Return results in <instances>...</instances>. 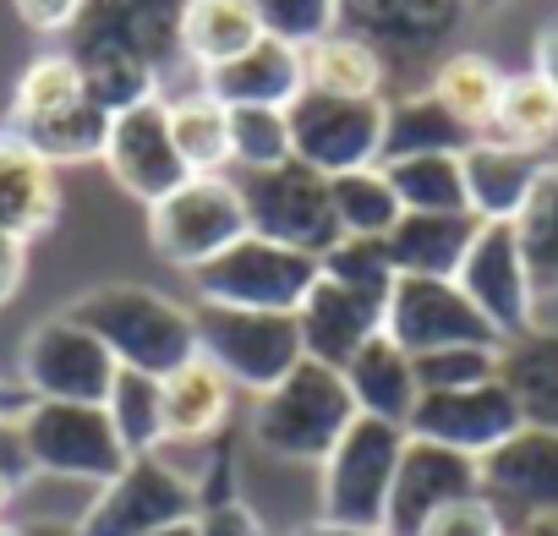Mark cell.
I'll use <instances>...</instances> for the list:
<instances>
[{"label":"cell","instance_id":"obj_1","mask_svg":"<svg viewBox=\"0 0 558 536\" xmlns=\"http://www.w3.org/2000/svg\"><path fill=\"white\" fill-rule=\"evenodd\" d=\"M66 318L83 324L88 334H99L121 367L148 373V378H170L175 367H186L197 356V313L181 307L175 296L132 285V280L77 296L66 307Z\"/></svg>","mask_w":558,"mask_h":536},{"label":"cell","instance_id":"obj_2","mask_svg":"<svg viewBox=\"0 0 558 536\" xmlns=\"http://www.w3.org/2000/svg\"><path fill=\"white\" fill-rule=\"evenodd\" d=\"M351 422H356V400H351L345 378L324 362H302L286 383H274L268 394L252 400L246 438L274 460L324 465Z\"/></svg>","mask_w":558,"mask_h":536},{"label":"cell","instance_id":"obj_3","mask_svg":"<svg viewBox=\"0 0 558 536\" xmlns=\"http://www.w3.org/2000/svg\"><path fill=\"white\" fill-rule=\"evenodd\" d=\"M197 313V356L214 362L230 389H246L252 400L268 394L274 383H286L307 351L296 313H241V307H192Z\"/></svg>","mask_w":558,"mask_h":536},{"label":"cell","instance_id":"obj_4","mask_svg":"<svg viewBox=\"0 0 558 536\" xmlns=\"http://www.w3.org/2000/svg\"><path fill=\"white\" fill-rule=\"evenodd\" d=\"M400 454H405V427L378 422V416H356L345 427V438L335 443V454L318 465L324 471V487H318L324 514L318 520L356 525V531H384Z\"/></svg>","mask_w":558,"mask_h":536},{"label":"cell","instance_id":"obj_5","mask_svg":"<svg viewBox=\"0 0 558 536\" xmlns=\"http://www.w3.org/2000/svg\"><path fill=\"white\" fill-rule=\"evenodd\" d=\"M197 302L203 307H241V313H296L307 291L318 285V257L279 246L263 235H241L225 246L214 263H203L197 275Z\"/></svg>","mask_w":558,"mask_h":536},{"label":"cell","instance_id":"obj_6","mask_svg":"<svg viewBox=\"0 0 558 536\" xmlns=\"http://www.w3.org/2000/svg\"><path fill=\"white\" fill-rule=\"evenodd\" d=\"M252 235L246 203L235 175H186L165 203L148 208V241L165 263L197 275L203 263H214L225 246Z\"/></svg>","mask_w":558,"mask_h":536},{"label":"cell","instance_id":"obj_7","mask_svg":"<svg viewBox=\"0 0 558 536\" xmlns=\"http://www.w3.org/2000/svg\"><path fill=\"white\" fill-rule=\"evenodd\" d=\"M241 186V203H246V224L252 235L263 241H279V246H296L307 257H324L329 246H340V219H335V192H329V175H318L313 165L291 159L279 170H252V175H235Z\"/></svg>","mask_w":558,"mask_h":536},{"label":"cell","instance_id":"obj_8","mask_svg":"<svg viewBox=\"0 0 558 536\" xmlns=\"http://www.w3.org/2000/svg\"><path fill=\"white\" fill-rule=\"evenodd\" d=\"M23 443L34 460V476H61V482H88L105 487L126 471V449L110 427L105 405H61V400H34L23 416Z\"/></svg>","mask_w":558,"mask_h":536},{"label":"cell","instance_id":"obj_9","mask_svg":"<svg viewBox=\"0 0 558 536\" xmlns=\"http://www.w3.org/2000/svg\"><path fill=\"white\" fill-rule=\"evenodd\" d=\"M121 362L105 351L99 334L72 324L66 313L45 318L28 329L17 351V383L34 400H61V405H105Z\"/></svg>","mask_w":558,"mask_h":536},{"label":"cell","instance_id":"obj_10","mask_svg":"<svg viewBox=\"0 0 558 536\" xmlns=\"http://www.w3.org/2000/svg\"><path fill=\"white\" fill-rule=\"evenodd\" d=\"M192 514H197L192 476L181 465H170L165 454H132L126 471L94 492L77 531L83 536H148V531H165Z\"/></svg>","mask_w":558,"mask_h":536},{"label":"cell","instance_id":"obj_11","mask_svg":"<svg viewBox=\"0 0 558 536\" xmlns=\"http://www.w3.org/2000/svg\"><path fill=\"white\" fill-rule=\"evenodd\" d=\"M384 105L389 99H335L318 88H302L291 115V148L302 165H313L318 175H345V170H367L384 159Z\"/></svg>","mask_w":558,"mask_h":536},{"label":"cell","instance_id":"obj_12","mask_svg":"<svg viewBox=\"0 0 558 536\" xmlns=\"http://www.w3.org/2000/svg\"><path fill=\"white\" fill-rule=\"evenodd\" d=\"M384 334L405 356H427L449 345H504L454 280H416V275L395 280L389 307H384Z\"/></svg>","mask_w":558,"mask_h":536},{"label":"cell","instance_id":"obj_13","mask_svg":"<svg viewBox=\"0 0 558 536\" xmlns=\"http://www.w3.org/2000/svg\"><path fill=\"white\" fill-rule=\"evenodd\" d=\"M105 170L110 181L137 197L143 208L165 203L192 170L186 159L175 154V137H170V105L165 94L159 99H143L121 115H110V137H105Z\"/></svg>","mask_w":558,"mask_h":536},{"label":"cell","instance_id":"obj_14","mask_svg":"<svg viewBox=\"0 0 558 536\" xmlns=\"http://www.w3.org/2000/svg\"><path fill=\"white\" fill-rule=\"evenodd\" d=\"M454 285L471 296V307L493 324V334L509 345L520 334H531L536 324V285L525 275V257L514 241V224H482Z\"/></svg>","mask_w":558,"mask_h":536},{"label":"cell","instance_id":"obj_15","mask_svg":"<svg viewBox=\"0 0 558 536\" xmlns=\"http://www.w3.org/2000/svg\"><path fill=\"white\" fill-rule=\"evenodd\" d=\"M405 433L427 438V443H444L465 460H487L498 443H509L520 433V411H514V394L493 378V383H476V389L422 394Z\"/></svg>","mask_w":558,"mask_h":536},{"label":"cell","instance_id":"obj_16","mask_svg":"<svg viewBox=\"0 0 558 536\" xmlns=\"http://www.w3.org/2000/svg\"><path fill=\"white\" fill-rule=\"evenodd\" d=\"M482 492V476H476V460L444 449V443H427V438H411L405 433V454H400V471H395V492H389V520H384V536H422V525L454 503V498H471Z\"/></svg>","mask_w":558,"mask_h":536},{"label":"cell","instance_id":"obj_17","mask_svg":"<svg viewBox=\"0 0 558 536\" xmlns=\"http://www.w3.org/2000/svg\"><path fill=\"white\" fill-rule=\"evenodd\" d=\"M465 17V0H340V28L384 50V61L433 56Z\"/></svg>","mask_w":558,"mask_h":536},{"label":"cell","instance_id":"obj_18","mask_svg":"<svg viewBox=\"0 0 558 536\" xmlns=\"http://www.w3.org/2000/svg\"><path fill=\"white\" fill-rule=\"evenodd\" d=\"M384 307H389V296L340 285V280H329L324 268H318V285H313L307 302L296 307V329H302L307 362H324V367L345 373V362H351L373 334H384Z\"/></svg>","mask_w":558,"mask_h":536},{"label":"cell","instance_id":"obj_19","mask_svg":"<svg viewBox=\"0 0 558 536\" xmlns=\"http://www.w3.org/2000/svg\"><path fill=\"white\" fill-rule=\"evenodd\" d=\"M197 88L208 99H219L225 110L235 105H268V110H291L296 94L307 88V61L296 45L263 34L246 56L214 66V72H197Z\"/></svg>","mask_w":558,"mask_h":536},{"label":"cell","instance_id":"obj_20","mask_svg":"<svg viewBox=\"0 0 558 536\" xmlns=\"http://www.w3.org/2000/svg\"><path fill=\"white\" fill-rule=\"evenodd\" d=\"M476 476L493 503H514L525 520L558 514V433L520 427L509 443L476 460Z\"/></svg>","mask_w":558,"mask_h":536},{"label":"cell","instance_id":"obj_21","mask_svg":"<svg viewBox=\"0 0 558 536\" xmlns=\"http://www.w3.org/2000/svg\"><path fill=\"white\" fill-rule=\"evenodd\" d=\"M547 165H553V159H542V154H525V148L476 137V143L460 154L471 219H482V224H514V214L525 208V197L536 192V181H542Z\"/></svg>","mask_w":558,"mask_h":536},{"label":"cell","instance_id":"obj_22","mask_svg":"<svg viewBox=\"0 0 558 536\" xmlns=\"http://www.w3.org/2000/svg\"><path fill=\"white\" fill-rule=\"evenodd\" d=\"M61 219V181L45 154H34L12 126L0 132V235L34 241Z\"/></svg>","mask_w":558,"mask_h":536},{"label":"cell","instance_id":"obj_23","mask_svg":"<svg viewBox=\"0 0 558 536\" xmlns=\"http://www.w3.org/2000/svg\"><path fill=\"white\" fill-rule=\"evenodd\" d=\"M72 61L83 72L88 105H99L105 115H121V110H132L143 99H159V66L143 61L132 45H121L110 34L72 28Z\"/></svg>","mask_w":558,"mask_h":536},{"label":"cell","instance_id":"obj_24","mask_svg":"<svg viewBox=\"0 0 558 536\" xmlns=\"http://www.w3.org/2000/svg\"><path fill=\"white\" fill-rule=\"evenodd\" d=\"M345 389L356 400V416H378V422H395L405 427L416 400H422V383H416V362L389 340V334H373L351 362H345Z\"/></svg>","mask_w":558,"mask_h":536},{"label":"cell","instance_id":"obj_25","mask_svg":"<svg viewBox=\"0 0 558 536\" xmlns=\"http://www.w3.org/2000/svg\"><path fill=\"white\" fill-rule=\"evenodd\" d=\"M476 230H482V219H471V214H405L384 246H389L395 275L454 280L471 241H476Z\"/></svg>","mask_w":558,"mask_h":536},{"label":"cell","instance_id":"obj_26","mask_svg":"<svg viewBox=\"0 0 558 536\" xmlns=\"http://www.w3.org/2000/svg\"><path fill=\"white\" fill-rule=\"evenodd\" d=\"M181 7L186 0H83L77 28L110 34L165 72V61L181 56Z\"/></svg>","mask_w":558,"mask_h":536},{"label":"cell","instance_id":"obj_27","mask_svg":"<svg viewBox=\"0 0 558 536\" xmlns=\"http://www.w3.org/2000/svg\"><path fill=\"white\" fill-rule=\"evenodd\" d=\"M263 34L268 28L252 0H186L181 7V61H192L197 72L246 56Z\"/></svg>","mask_w":558,"mask_h":536},{"label":"cell","instance_id":"obj_28","mask_svg":"<svg viewBox=\"0 0 558 536\" xmlns=\"http://www.w3.org/2000/svg\"><path fill=\"white\" fill-rule=\"evenodd\" d=\"M230 400H235L230 378L214 362L192 356L186 367H175L165 378V443H203V438H214L230 422Z\"/></svg>","mask_w":558,"mask_h":536},{"label":"cell","instance_id":"obj_29","mask_svg":"<svg viewBox=\"0 0 558 536\" xmlns=\"http://www.w3.org/2000/svg\"><path fill=\"white\" fill-rule=\"evenodd\" d=\"M498 383L514 394L520 427L558 433V334H520L498 356Z\"/></svg>","mask_w":558,"mask_h":536},{"label":"cell","instance_id":"obj_30","mask_svg":"<svg viewBox=\"0 0 558 536\" xmlns=\"http://www.w3.org/2000/svg\"><path fill=\"white\" fill-rule=\"evenodd\" d=\"M476 143V132L465 121H454L427 88L411 94H389L384 105V159H411V154H465Z\"/></svg>","mask_w":558,"mask_h":536},{"label":"cell","instance_id":"obj_31","mask_svg":"<svg viewBox=\"0 0 558 536\" xmlns=\"http://www.w3.org/2000/svg\"><path fill=\"white\" fill-rule=\"evenodd\" d=\"M302 61H307V88H318V94H335V99H389V72L395 66L384 61V50H373L367 39H356L345 28H335L318 45H307Z\"/></svg>","mask_w":558,"mask_h":536},{"label":"cell","instance_id":"obj_32","mask_svg":"<svg viewBox=\"0 0 558 536\" xmlns=\"http://www.w3.org/2000/svg\"><path fill=\"white\" fill-rule=\"evenodd\" d=\"M427 94H433L454 121H465V126L482 137V132L493 126L498 99H504V72H498V61H493V56L454 50V56H444V61H438V72H433Z\"/></svg>","mask_w":558,"mask_h":536},{"label":"cell","instance_id":"obj_33","mask_svg":"<svg viewBox=\"0 0 558 536\" xmlns=\"http://www.w3.org/2000/svg\"><path fill=\"white\" fill-rule=\"evenodd\" d=\"M170 105V137L175 154L186 159L192 175H225L230 165V110L219 99H208L203 88L165 99Z\"/></svg>","mask_w":558,"mask_h":536},{"label":"cell","instance_id":"obj_34","mask_svg":"<svg viewBox=\"0 0 558 536\" xmlns=\"http://www.w3.org/2000/svg\"><path fill=\"white\" fill-rule=\"evenodd\" d=\"M335 192V219H340V235L345 241H389L395 224L405 219L384 165H367V170H345L329 181Z\"/></svg>","mask_w":558,"mask_h":536},{"label":"cell","instance_id":"obj_35","mask_svg":"<svg viewBox=\"0 0 558 536\" xmlns=\"http://www.w3.org/2000/svg\"><path fill=\"white\" fill-rule=\"evenodd\" d=\"M482 137L509 143V148H525V154H542V148L558 137V94H553L536 72L504 77V99H498L493 126H487Z\"/></svg>","mask_w":558,"mask_h":536},{"label":"cell","instance_id":"obj_36","mask_svg":"<svg viewBox=\"0 0 558 536\" xmlns=\"http://www.w3.org/2000/svg\"><path fill=\"white\" fill-rule=\"evenodd\" d=\"M88 94H83V72L72 61V50H45L23 66L17 77V94H12V132L23 126H39L50 115H66L77 110Z\"/></svg>","mask_w":558,"mask_h":536},{"label":"cell","instance_id":"obj_37","mask_svg":"<svg viewBox=\"0 0 558 536\" xmlns=\"http://www.w3.org/2000/svg\"><path fill=\"white\" fill-rule=\"evenodd\" d=\"M405 214H471L465 208V170L460 154H411L384 165Z\"/></svg>","mask_w":558,"mask_h":536},{"label":"cell","instance_id":"obj_38","mask_svg":"<svg viewBox=\"0 0 558 536\" xmlns=\"http://www.w3.org/2000/svg\"><path fill=\"white\" fill-rule=\"evenodd\" d=\"M514 241H520V257H525V275L536 285V302L558 296V165L542 170L536 192L514 214Z\"/></svg>","mask_w":558,"mask_h":536},{"label":"cell","instance_id":"obj_39","mask_svg":"<svg viewBox=\"0 0 558 536\" xmlns=\"http://www.w3.org/2000/svg\"><path fill=\"white\" fill-rule=\"evenodd\" d=\"M105 411H110V427H116L126 454H159L165 449V378L121 367Z\"/></svg>","mask_w":558,"mask_h":536},{"label":"cell","instance_id":"obj_40","mask_svg":"<svg viewBox=\"0 0 558 536\" xmlns=\"http://www.w3.org/2000/svg\"><path fill=\"white\" fill-rule=\"evenodd\" d=\"M291 115L268 110V105H235L230 110V165H241V175L252 170H279L291 165Z\"/></svg>","mask_w":558,"mask_h":536},{"label":"cell","instance_id":"obj_41","mask_svg":"<svg viewBox=\"0 0 558 536\" xmlns=\"http://www.w3.org/2000/svg\"><path fill=\"white\" fill-rule=\"evenodd\" d=\"M34 154H45L50 165H83V159H105V137H110V115L99 105H77L66 115H50L39 126H23L17 132Z\"/></svg>","mask_w":558,"mask_h":536},{"label":"cell","instance_id":"obj_42","mask_svg":"<svg viewBox=\"0 0 558 536\" xmlns=\"http://www.w3.org/2000/svg\"><path fill=\"white\" fill-rule=\"evenodd\" d=\"M498 356H504V345H449V351H427V356H411V362H416L422 394H449V389L493 383Z\"/></svg>","mask_w":558,"mask_h":536},{"label":"cell","instance_id":"obj_43","mask_svg":"<svg viewBox=\"0 0 558 536\" xmlns=\"http://www.w3.org/2000/svg\"><path fill=\"white\" fill-rule=\"evenodd\" d=\"M252 7L274 39H286L296 50H307L340 28V0H252Z\"/></svg>","mask_w":558,"mask_h":536},{"label":"cell","instance_id":"obj_44","mask_svg":"<svg viewBox=\"0 0 558 536\" xmlns=\"http://www.w3.org/2000/svg\"><path fill=\"white\" fill-rule=\"evenodd\" d=\"M318 268L340 285H356V291H373V296H389L395 291V263H389V246L384 241H340L318 257Z\"/></svg>","mask_w":558,"mask_h":536},{"label":"cell","instance_id":"obj_45","mask_svg":"<svg viewBox=\"0 0 558 536\" xmlns=\"http://www.w3.org/2000/svg\"><path fill=\"white\" fill-rule=\"evenodd\" d=\"M509 525H504V509L487 498V492H471V498H454V503H444L427 525H422V536H504Z\"/></svg>","mask_w":558,"mask_h":536},{"label":"cell","instance_id":"obj_46","mask_svg":"<svg viewBox=\"0 0 558 536\" xmlns=\"http://www.w3.org/2000/svg\"><path fill=\"white\" fill-rule=\"evenodd\" d=\"M197 536H268V531H263V520L252 514V503L230 498V503L197 509Z\"/></svg>","mask_w":558,"mask_h":536},{"label":"cell","instance_id":"obj_47","mask_svg":"<svg viewBox=\"0 0 558 536\" xmlns=\"http://www.w3.org/2000/svg\"><path fill=\"white\" fill-rule=\"evenodd\" d=\"M34 34H72L83 23V0H12Z\"/></svg>","mask_w":558,"mask_h":536},{"label":"cell","instance_id":"obj_48","mask_svg":"<svg viewBox=\"0 0 558 536\" xmlns=\"http://www.w3.org/2000/svg\"><path fill=\"white\" fill-rule=\"evenodd\" d=\"M28 476H34V460H28V443H23V422L0 416V482L23 487Z\"/></svg>","mask_w":558,"mask_h":536},{"label":"cell","instance_id":"obj_49","mask_svg":"<svg viewBox=\"0 0 558 536\" xmlns=\"http://www.w3.org/2000/svg\"><path fill=\"white\" fill-rule=\"evenodd\" d=\"M23 275H28V241H12V235H0V307H7V302L17 296Z\"/></svg>","mask_w":558,"mask_h":536},{"label":"cell","instance_id":"obj_50","mask_svg":"<svg viewBox=\"0 0 558 536\" xmlns=\"http://www.w3.org/2000/svg\"><path fill=\"white\" fill-rule=\"evenodd\" d=\"M531 72L558 94V23H547V28L536 34V45H531Z\"/></svg>","mask_w":558,"mask_h":536},{"label":"cell","instance_id":"obj_51","mask_svg":"<svg viewBox=\"0 0 558 536\" xmlns=\"http://www.w3.org/2000/svg\"><path fill=\"white\" fill-rule=\"evenodd\" d=\"M34 405V394L23 389V383H12V378H0V416H23Z\"/></svg>","mask_w":558,"mask_h":536},{"label":"cell","instance_id":"obj_52","mask_svg":"<svg viewBox=\"0 0 558 536\" xmlns=\"http://www.w3.org/2000/svg\"><path fill=\"white\" fill-rule=\"evenodd\" d=\"M296 536H384V531H356V525H329V520H313V525H302Z\"/></svg>","mask_w":558,"mask_h":536},{"label":"cell","instance_id":"obj_53","mask_svg":"<svg viewBox=\"0 0 558 536\" xmlns=\"http://www.w3.org/2000/svg\"><path fill=\"white\" fill-rule=\"evenodd\" d=\"M23 536H83L77 525H66V520H28L23 525Z\"/></svg>","mask_w":558,"mask_h":536},{"label":"cell","instance_id":"obj_54","mask_svg":"<svg viewBox=\"0 0 558 536\" xmlns=\"http://www.w3.org/2000/svg\"><path fill=\"white\" fill-rule=\"evenodd\" d=\"M514 536H558V514H536V520H520Z\"/></svg>","mask_w":558,"mask_h":536},{"label":"cell","instance_id":"obj_55","mask_svg":"<svg viewBox=\"0 0 558 536\" xmlns=\"http://www.w3.org/2000/svg\"><path fill=\"white\" fill-rule=\"evenodd\" d=\"M148 536H197V514H192V520H175V525H165V531H148Z\"/></svg>","mask_w":558,"mask_h":536},{"label":"cell","instance_id":"obj_56","mask_svg":"<svg viewBox=\"0 0 558 536\" xmlns=\"http://www.w3.org/2000/svg\"><path fill=\"white\" fill-rule=\"evenodd\" d=\"M12 498H17V487H7V482H0V520H7V509H12Z\"/></svg>","mask_w":558,"mask_h":536},{"label":"cell","instance_id":"obj_57","mask_svg":"<svg viewBox=\"0 0 558 536\" xmlns=\"http://www.w3.org/2000/svg\"><path fill=\"white\" fill-rule=\"evenodd\" d=\"M471 12H493V7H504V0H465Z\"/></svg>","mask_w":558,"mask_h":536},{"label":"cell","instance_id":"obj_58","mask_svg":"<svg viewBox=\"0 0 558 536\" xmlns=\"http://www.w3.org/2000/svg\"><path fill=\"white\" fill-rule=\"evenodd\" d=\"M0 536H23V525H12V520H0Z\"/></svg>","mask_w":558,"mask_h":536},{"label":"cell","instance_id":"obj_59","mask_svg":"<svg viewBox=\"0 0 558 536\" xmlns=\"http://www.w3.org/2000/svg\"><path fill=\"white\" fill-rule=\"evenodd\" d=\"M504 536H514V531H504Z\"/></svg>","mask_w":558,"mask_h":536}]
</instances>
